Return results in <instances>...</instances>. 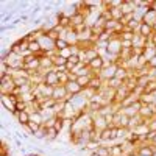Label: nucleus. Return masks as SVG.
Wrapping results in <instances>:
<instances>
[{
	"mask_svg": "<svg viewBox=\"0 0 156 156\" xmlns=\"http://www.w3.org/2000/svg\"><path fill=\"white\" fill-rule=\"evenodd\" d=\"M16 81H14V76L11 75H5L0 78V92L2 95H9V94H14L16 90Z\"/></svg>",
	"mask_w": 156,
	"mask_h": 156,
	"instance_id": "1",
	"label": "nucleus"
},
{
	"mask_svg": "<svg viewBox=\"0 0 156 156\" xmlns=\"http://www.w3.org/2000/svg\"><path fill=\"white\" fill-rule=\"evenodd\" d=\"M100 139L101 144H112L117 140V126H108L103 131H100Z\"/></svg>",
	"mask_w": 156,
	"mask_h": 156,
	"instance_id": "2",
	"label": "nucleus"
},
{
	"mask_svg": "<svg viewBox=\"0 0 156 156\" xmlns=\"http://www.w3.org/2000/svg\"><path fill=\"white\" fill-rule=\"evenodd\" d=\"M0 62H6L8 67L14 72V70H22L23 69V58L20 55H16V53H11L5 61H0Z\"/></svg>",
	"mask_w": 156,
	"mask_h": 156,
	"instance_id": "3",
	"label": "nucleus"
},
{
	"mask_svg": "<svg viewBox=\"0 0 156 156\" xmlns=\"http://www.w3.org/2000/svg\"><path fill=\"white\" fill-rule=\"evenodd\" d=\"M51 98H55L56 101H66V100H70V95L67 94L66 86L58 84V86L53 89V97H51Z\"/></svg>",
	"mask_w": 156,
	"mask_h": 156,
	"instance_id": "4",
	"label": "nucleus"
},
{
	"mask_svg": "<svg viewBox=\"0 0 156 156\" xmlns=\"http://www.w3.org/2000/svg\"><path fill=\"white\" fill-rule=\"evenodd\" d=\"M12 117L16 119V122L20 125V126H25L31 122V114L28 111H16L12 114Z\"/></svg>",
	"mask_w": 156,
	"mask_h": 156,
	"instance_id": "5",
	"label": "nucleus"
},
{
	"mask_svg": "<svg viewBox=\"0 0 156 156\" xmlns=\"http://www.w3.org/2000/svg\"><path fill=\"white\" fill-rule=\"evenodd\" d=\"M44 83H45V84H48V86L56 87V86L59 84V80H58V72H56L55 69H51V70L45 72V73H44Z\"/></svg>",
	"mask_w": 156,
	"mask_h": 156,
	"instance_id": "6",
	"label": "nucleus"
},
{
	"mask_svg": "<svg viewBox=\"0 0 156 156\" xmlns=\"http://www.w3.org/2000/svg\"><path fill=\"white\" fill-rule=\"evenodd\" d=\"M62 39H66V41L70 44V45H75V44H78V31L75 30V28H66L64 30V33H62V36H61Z\"/></svg>",
	"mask_w": 156,
	"mask_h": 156,
	"instance_id": "7",
	"label": "nucleus"
},
{
	"mask_svg": "<svg viewBox=\"0 0 156 156\" xmlns=\"http://www.w3.org/2000/svg\"><path fill=\"white\" fill-rule=\"evenodd\" d=\"M90 117H92V126L97 129V131H103L105 128H108V122H106V119L103 115L94 114V115H90Z\"/></svg>",
	"mask_w": 156,
	"mask_h": 156,
	"instance_id": "8",
	"label": "nucleus"
},
{
	"mask_svg": "<svg viewBox=\"0 0 156 156\" xmlns=\"http://www.w3.org/2000/svg\"><path fill=\"white\" fill-rule=\"evenodd\" d=\"M120 9H122V12H123V16H126V14H134V12L137 11L136 0H123Z\"/></svg>",
	"mask_w": 156,
	"mask_h": 156,
	"instance_id": "9",
	"label": "nucleus"
},
{
	"mask_svg": "<svg viewBox=\"0 0 156 156\" xmlns=\"http://www.w3.org/2000/svg\"><path fill=\"white\" fill-rule=\"evenodd\" d=\"M39 44H41V47H42V50L45 51H51V50H55V41L53 39H50L47 34H44V36H41V39H39Z\"/></svg>",
	"mask_w": 156,
	"mask_h": 156,
	"instance_id": "10",
	"label": "nucleus"
},
{
	"mask_svg": "<svg viewBox=\"0 0 156 156\" xmlns=\"http://www.w3.org/2000/svg\"><path fill=\"white\" fill-rule=\"evenodd\" d=\"M137 33H139L142 37H145V39H148V41H150V37L154 34V30H153L151 25H148V23H145V22H142L140 27H139V30H137Z\"/></svg>",
	"mask_w": 156,
	"mask_h": 156,
	"instance_id": "11",
	"label": "nucleus"
},
{
	"mask_svg": "<svg viewBox=\"0 0 156 156\" xmlns=\"http://www.w3.org/2000/svg\"><path fill=\"white\" fill-rule=\"evenodd\" d=\"M66 90H67V94H69L70 97H75V95H80V94L83 92V87L78 84L76 81H69V83L66 84Z\"/></svg>",
	"mask_w": 156,
	"mask_h": 156,
	"instance_id": "12",
	"label": "nucleus"
},
{
	"mask_svg": "<svg viewBox=\"0 0 156 156\" xmlns=\"http://www.w3.org/2000/svg\"><path fill=\"white\" fill-rule=\"evenodd\" d=\"M2 106L9 114H14L16 112V103L9 98V95H2Z\"/></svg>",
	"mask_w": 156,
	"mask_h": 156,
	"instance_id": "13",
	"label": "nucleus"
},
{
	"mask_svg": "<svg viewBox=\"0 0 156 156\" xmlns=\"http://www.w3.org/2000/svg\"><path fill=\"white\" fill-rule=\"evenodd\" d=\"M136 153H137L139 156H153L154 148H153L151 144H147V142H145V144H140V145L137 147Z\"/></svg>",
	"mask_w": 156,
	"mask_h": 156,
	"instance_id": "14",
	"label": "nucleus"
},
{
	"mask_svg": "<svg viewBox=\"0 0 156 156\" xmlns=\"http://www.w3.org/2000/svg\"><path fill=\"white\" fill-rule=\"evenodd\" d=\"M133 48H145L148 44H150V41L148 39H145V37H142L139 33H136L134 34V37H133Z\"/></svg>",
	"mask_w": 156,
	"mask_h": 156,
	"instance_id": "15",
	"label": "nucleus"
},
{
	"mask_svg": "<svg viewBox=\"0 0 156 156\" xmlns=\"http://www.w3.org/2000/svg\"><path fill=\"white\" fill-rule=\"evenodd\" d=\"M142 22H145V23H148V25L153 27V25L156 23V11L153 8H148L144 12V16H142Z\"/></svg>",
	"mask_w": 156,
	"mask_h": 156,
	"instance_id": "16",
	"label": "nucleus"
},
{
	"mask_svg": "<svg viewBox=\"0 0 156 156\" xmlns=\"http://www.w3.org/2000/svg\"><path fill=\"white\" fill-rule=\"evenodd\" d=\"M142 56H144L147 61H150L151 58H154V56H156V47L150 42V44L144 48V53H142Z\"/></svg>",
	"mask_w": 156,
	"mask_h": 156,
	"instance_id": "17",
	"label": "nucleus"
},
{
	"mask_svg": "<svg viewBox=\"0 0 156 156\" xmlns=\"http://www.w3.org/2000/svg\"><path fill=\"white\" fill-rule=\"evenodd\" d=\"M109 151H111V156H125L123 154V144H111L109 145Z\"/></svg>",
	"mask_w": 156,
	"mask_h": 156,
	"instance_id": "18",
	"label": "nucleus"
},
{
	"mask_svg": "<svg viewBox=\"0 0 156 156\" xmlns=\"http://www.w3.org/2000/svg\"><path fill=\"white\" fill-rule=\"evenodd\" d=\"M92 76H94L92 73H89V75H84V76H78V78H76V83L80 84V86H81L83 89H86V87H87V86L90 84V80H92Z\"/></svg>",
	"mask_w": 156,
	"mask_h": 156,
	"instance_id": "19",
	"label": "nucleus"
},
{
	"mask_svg": "<svg viewBox=\"0 0 156 156\" xmlns=\"http://www.w3.org/2000/svg\"><path fill=\"white\" fill-rule=\"evenodd\" d=\"M53 59V64H55V69H61V67H66V64H67V59L66 58H62V56H59L58 53L51 58Z\"/></svg>",
	"mask_w": 156,
	"mask_h": 156,
	"instance_id": "20",
	"label": "nucleus"
},
{
	"mask_svg": "<svg viewBox=\"0 0 156 156\" xmlns=\"http://www.w3.org/2000/svg\"><path fill=\"white\" fill-rule=\"evenodd\" d=\"M59 139V133L56 131L55 128H47V137H45V142H53Z\"/></svg>",
	"mask_w": 156,
	"mask_h": 156,
	"instance_id": "21",
	"label": "nucleus"
},
{
	"mask_svg": "<svg viewBox=\"0 0 156 156\" xmlns=\"http://www.w3.org/2000/svg\"><path fill=\"white\" fill-rule=\"evenodd\" d=\"M70 47V44L66 41V39H62V37H59L58 41L55 42V50L56 51H62V50H66V48H69Z\"/></svg>",
	"mask_w": 156,
	"mask_h": 156,
	"instance_id": "22",
	"label": "nucleus"
},
{
	"mask_svg": "<svg viewBox=\"0 0 156 156\" xmlns=\"http://www.w3.org/2000/svg\"><path fill=\"white\" fill-rule=\"evenodd\" d=\"M134 31H131V30H128L126 27L123 28V31L119 34L120 36V39H122V41H133V37H134Z\"/></svg>",
	"mask_w": 156,
	"mask_h": 156,
	"instance_id": "23",
	"label": "nucleus"
},
{
	"mask_svg": "<svg viewBox=\"0 0 156 156\" xmlns=\"http://www.w3.org/2000/svg\"><path fill=\"white\" fill-rule=\"evenodd\" d=\"M95 154H97V156H111L109 145H106V144H101V145L95 150Z\"/></svg>",
	"mask_w": 156,
	"mask_h": 156,
	"instance_id": "24",
	"label": "nucleus"
},
{
	"mask_svg": "<svg viewBox=\"0 0 156 156\" xmlns=\"http://www.w3.org/2000/svg\"><path fill=\"white\" fill-rule=\"evenodd\" d=\"M58 80H59V84L66 86L70 81V73L69 72H58Z\"/></svg>",
	"mask_w": 156,
	"mask_h": 156,
	"instance_id": "25",
	"label": "nucleus"
},
{
	"mask_svg": "<svg viewBox=\"0 0 156 156\" xmlns=\"http://www.w3.org/2000/svg\"><path fill=\"white\" fill-rule=\"evenodd\" d=\"M105 84H106L108 87H111V89H114V90H115V89H119V87H120V86L123 84V81H120V80H117V78L114 76V78H111L109 81H106Z\"/></svg>",
	"mask_w": 156,
	"mask_h": 156,
	"instance_id": "26",
	"label": "nucleus"
},
{
	"mask_svg": "<svg viewBox=\"0 0 156 156\" xmlns=\"http://www.w3.org/2000/svg\"><path fill=\"white\" fill-rule=\"evenodd\" d=\"M34 139H39V140H45V137H47V126H41V129H39V131L33 136Z\"/></svg>",
	"mask_w": 156,
	"mask_h": 156,
	"instance_id": "27",
	"label": "nucleus"
},
{
	"mask_svg": "<svg viewBox=\"0 0 156 156\" xmlns=\"http://www.w3.org/2000/svg\"><path fill=\"white\" fill-rule=\"evenodd\" d=\"M12 16H14V12H8V14H5L2 17V25H8V20H11Z\"/></svg>",
	"mask_w": 156,
	"mask_h": 156,
	"instance_id": "28",
	"label": "nucleus"
},
{
	"mask_svg": "<svg viewBox=\"0 0 156 156\" xmlns=\"http://www.w3.org/2000/svg\"><path fill=\"white\" fill-rule=\"evenodd\" d=\"M16 27L12 23H8V25H2V28H0V31L2 33H5V31H11V30H14Z\"/></svg>",
	"mask_w": 156,
	"mask_h": 156,
	"instance_id": "29",
	"label": "nucleus"
},
{
	"mask_svg": "<svg viewBox=\"0 0 156 156\" xmlns=\"http://www.w3.org/2000/svg\"><path fill=\"white\" fill-rule=\"evenodd\" d=\"M148 128H150V131H156V117H153L148 122Z\"/></svg>",
	"mask_w": 156,
	"mask_h": 156,
	"instance_id": "30",
	"label": "nucleus"
},
{
	"mask_svg": "<svg viewBox=\"0 0 156 156\" xmlns=\"http://www.w3.org/2000/svg\"><path fill=\"white\" fill-rule=\"evenodd\" d=\"M122 48H133V42L131 41H122Z\"/></svg>",
	"mask_w": 156,
	"mask_h": 156,
	"instance_id": "31",
	"label": "nucleus"
},
{
	"mask_svg": "<svg viewBox=\"0 0 156 156\" xmlns=\"http://www.w3.org/2000/svg\"><path fill=\"white\" fill-rule=\"evenodd\" d=\"M30 17H31V16H28V14H20V20H22V23H28Z\"/></svg>",
	"mask_w": 156,
	"mask_h": 156,
	"instance_id": "32",
	"label": "nucleus"
},
{
	"mask_svg": "<svg viewBox=\"0 0 156 156\" xmlns=\"http://www.w3.org/2000/svg\"><path fill=\"white\" fill-rule=\"evenodd\" d=\"M148 67H153V69H156V56H154V58H151V59L148 61Z\"/></svg>",
	"mask_w": 156,
	"mask_h": 156,
	"instance_id": "33",
	"label": "nucleus"
},
{
	"mask_svg": "<svg viewBox=\"0 0 156 156\" xmlns=\"http://www.w3.org/2000/svg\"><path fill=\"white\" fill-rule=\"evenodd\" d=\"M150 42H151V44H153V45L156 47V33H154V34H153V36L150 37Z\"/></svg>",
	"mask_w": 156,
	"mask_h": 156,
	"instance_id": "34",
	"label": "nucleus"
},
{
	"mask_svg": "<svg viewBox=\"0 0 156 156\" xmlns=\"http://www.w3.org/2000/svg\"><path fill=\"white\" fill-rule=\"evenodd\" d=\"M30 156H42V153H30Z\"/></svg>",
	"mask_w": 156,
	"mask_h": 156,
	"instance_id": "35",
	"label": "nucleus"
},
{
	"mask_svg": "<svg viewBox=\"0 0 156 156\" xmlns=\"http://www.w3.org/2000/svg\"><path fill=\"white\" fill-rule=\"evenodd\" d=\"M128 156H139L137 153H131V154H128Z\"/></svg>",
	"mask_w": 156,
	"mask_h": 156,
	"instance_id": "36",
	"label": "nucleus"
},
{
	"mask_svg": "<svg viewBox=\"0 0 156 156\" xmlns=\"http://www.w3.org/2000/svg\"><path fill=\"white\" fill-rule=\"evenodd\" d=\"M58 156H66V154H58Z\"/></svg>",
	"mask_w": 156,
	"mask_h": 156,
	"instance_id": "37",
	"label": "nucleus"
}]
</instances>
